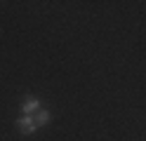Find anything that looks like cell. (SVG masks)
<instances>
[{
  "mask_svg": "<svg viewBox=\"0 0 146 141\" xmlns=\"http://www.w3.org/2000/svg\"><path fill=\"white\" fill-rule=\"evenodd\" d=\"M17 127H19V132L24 136H29V134H33L35 129V120H33V115H21V118H17Z\"/></svg>",
  "mask_w": 146,
  "mask_h": 141,
  "instance_id": "6da1fadb",
  "label": "cell"
},
{
  "mask_svg": "<svg viewBox=\"0 0 146 141\" xmlns=\"http://www.w3.org/2000/svg\"><path fill=\"white\" fill-rule=\"evenodd\" d=\"M40 111V99L38 97H26V101L21 103V113L24 115H35Z\"/></svg>",
  "mask_w": 146,
  "mask_h": 141,
  "instance_id": "7a4b0ae2",
  "label": "cell"
},
{
  "mask_svg": "<svg viewBox=\"0 0 146 141\" xmlns=\"http://www.w3.org/2000/svg\"><path fill=\"white\" fill-rule=\"evenodd\" d=\"M33 120H35V127H42V125H47V122L52 120V113H50L47 108H40V111L33 115Z\"/></svg>",
  "mask_w": 146,
  "mask_h": 141,
  "instance_id": "3957f363",
  "label": "cell"
}]
</instances>
